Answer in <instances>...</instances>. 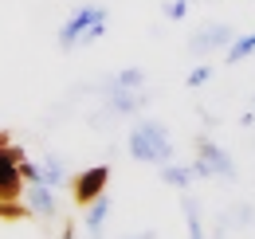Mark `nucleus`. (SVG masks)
I'll return each mask as SVG.
<instances>
[{"label":"nucleus","mask_w":255,"mask_h":239,"mask_svg":"<svg viewBox=\"0 0 255 239\" xmlns=\"http://www.w3.org/2000/svg\"><path fill=\"white\" fill-rule=\"evenodd\" d=\"M39 180L43 184H51V188H59V184H67V169H63V161L51 153L47 161H43V169H39Z\"/></svg>","instance_id":"9b49d317"},{"label":"nucleus","mask_w":255,"mask_h":239,"mask_svg":"<svg viewBox=\"0 0 255 239\" xmlns=\"http://www.w3.org/2000/svg\"><path fill=\"white\" fill-rule=\"evenodd\" d=\"M24 204H28V208H32V216H39V220H55V216H59L55 188H51V184H43V180H28Z\"/></svg>","instance_id":"6e6552de"},{"label":"nucleus","mask_w":255,"mask_h":239,"mask_svg":"<svg viewBox=\"0 0 255 239\" xmlns=\"http://www.w3.org/2000/svg\"><path fill=\"white\" fill-rule=\"evenodd\" d=\"M126 145H129V157L141 161V165H169V161H173V137H169V129L153 118L133 121Z\"/></svg>","instance_id":"f257e3e1"},{"label":"nucleus","mask_w":255,"mask_h":239,"mask_svg":"<svg viewBox=\"0 0 255 239\" xmlns=\"http://www.w3.org/2000/svg\"><path fill=\"white\" fill-rule=\"evenodd\" d=\"M252 51H255V31H248V35H236V39L228 43V63H244Z\"/></svg>","instance_id":"f8f14e48"},{"label":"nucleus","mask_w":255,"mask_h":239,"mask_svg":"<svg viewBox=\"0 0 255 239\" xmlns=\"http://www.w3.org/2000/svg\"><path fill=\"white\" fill-rule=\"evenodd\" d=\"M106 216H110V196L102 192L95 204H87V232H91V239L102 236V224H106Z\"/></svg>","instance_id":"1a4fd4ad"},{"label":"nucleus","mask_w":255,"mask_h":239,"mask_svg":"<svg viewBox=\"0 0 255 239\" xmlns=\"http://www.w3.org/2000/svg\"><path fill=\"white\" fill-rule=\"evenodd\" d=\"M59 239H75V224H63V232H59Z\"/></svg>","instance_id":"dca6fc26"},{"label":"nucleus","mask_w":255,"mask_h":239,"mask_svg":"<svg viewBox=\"0 0 255 239\" xmlns=\"http://www.w3.org/2000/svg\"><path fill=\"white\" fill-rule=\"evenodd\" d=\"M102 94H106V118H126V114H137L145 102H149V94H145V87L137 90H126V87H102Z\"/></svg>","instance_id":"423d86ee"},{"label":"nucleus","mask_w":255,"mask_h":239,"mask_svg":"<svg viewBox=\"0 0 255 239\" xmlns=\"http://www.w3.org/2000/svg\"><path fill=\"white\" fill-rule=\"evenodd\" d=\"M20 157H28L20 145H8V149H0V204H4V200H20V196H24V173H20Z\"/></svg>","instance_id":"20e7f679"},{"label":"nucleus","mask_w":255,"mask_h":239,"mask_svg":"<svg viewBox=\"0 0 255 239\" xmlns=\"http://www.w3.org/2000/svg\"><path fill=\"white\" fill-rule=\"evenodd\" d=\"M106 24H110V16H106V8L102 4H87V8H75L71 12V20H67L63 28H59V47L63 51H75L79 43H95L106 35Z\"/></svg>","instance_id":"f03ea898"},{"label":"nucleus","mask_w":255,"mask_h":239,"mask_svg":"<svg viewBox=\"0 0 255 239\" xmlns=\"http://www.w3.org/2000/svg\"><path fill=\"white\" fill-rule=\"evenodd\" d=\"M161 180L185 192L192 180H196V173H192V165H173V161H169V165H161Z\"/></svg>","instance_id":"9d476101"},{"label":"nucleus","mask_w":255,"mask_h":239,"mask_svg":"<svg viewBox=\"0 0 255 239\" xmlns=\"http://www.w3.org/2000/svg\"><path fill=\"white\" fill-rule=\"evenodd\" d=\"M106 184H110V169L106 165H91V169H83L79 177L71 180V196H75L79 208H87V204H95L98 196L106 192Z\"/></svg>","instance_id":"39448f33"},{"label":"nucleus","mask_w":255,"mask_h":239,"mask_svg":"<svg viewBox=\"0 0 255 239\" xmlns=\"http://www.w3.org/2000/svg\"><path fill=\"white\" fill-rule=\"evenodd\" d=\"M192 173H196V180H208V177L236 180V161H232V153L220 149L208 133H200V137H196V161H192Z\"/></svg>","instance_id":"7ed1b4c3"},{"label":"nucleus","mask_w":255,"mask_h":239,"mask_svg":"<svg viewBox=\"0 0 255 239\" xmlns=\"http://www.w3.org/2000/svg\"><path fill=\"white\" fill-rule=\"evenodd\" d=\"M212 75H216V71H212L208 63H200V67L192 71V75L185 79V83H189V87H204V83H212Z\"/></svg>","instance_id":"4468645a"},{"label":"nucleus","mask_w":255,"mask_h":239,"mask_svg":"<svg viewBox=\"0 0 255 239\" xmlns=\"http://www.w3.org/2000/svg\"><path fill=\"white\" fill-rule=\"evenodd\" d=\"M189 16V0H169L165 4V20H185Z\"/></svg>","instance_id":"2eb2a0df"},{"label":"nucleus","mask_w":255,"mask_h":239,"mask_svg":"<svg viewBox=\"0 0 255 239\" xmlns=\"http://www.w3.org/2000/svg\"><path fill=\"white\" fill-rule=\"evenodd\" d=\"M232 39H236V31L228 28V24H204V28L189 39V51L192 55H212V51L228 47Z\"/></svg>","instance_id":"0eeeda50"},{"label":"nucleus","mask_w":255,"mask_h":239,"mask_svg":"<svg viewBox=\"0 0 255 239\" xmlns=\"http://www.w3.org/2000/svg\"><path fill=\"white\" fill-rule=\"evenodd\" d=\"M106 87H126V90H137V87H145V71L141 67H126V71H118Z\"/></svg>","instance_id":"ddd939ff"},{"label":"nucleus","mask_w":255,"mask_h":239,"mask_svg":"<svg viewBox=\"0 0 255 239\" xmlns=\"http://www.w3.org/2000/svg\"><path fill=\"white\" fill-rule=\"evenodd\" d=\"M8 145H12V133H8V129H0V149H8Z\"/></svg>","instance_id":"f3484780"},{"label":"nucleus","mask_w":255,"mask_h":239,"mask_svg":"<svg viewBox=\"0 0 255 239\" xmlns=\"http://www.w3.org/2000/svg\"><path fill=\"white\" fill-rule=\"evenodd\" d=\"M129 239H157V232H137V236H129Z\"/></svg>","instance_id":"a211bd4d"}]
</instances>
